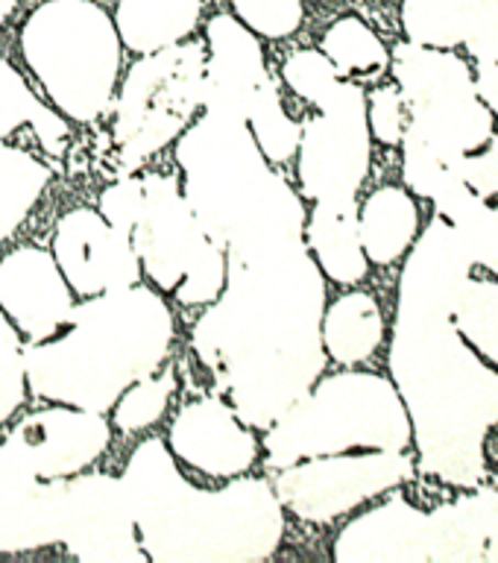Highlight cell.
<instances>
[{
    "instance_id": "5",
    "label": "cell",
    "mask_w": 498,
    "mask_h": 563,
    "mask_svg": "<svg viewBox=\"0 0 498 563\" xmlns=\"http://www.w3.org/2000/svg\"><path fill=\"white\" fill-rule=\"evenodd\" d=\"M185 200L226 255L306 244V209L285 176L267 167L244 118L206 112L176 144Z\"/></svg>"
},
{
    "instance_id": "37",
    "label": "cell",
    "mask_w": 498,
    "mask_h": 563,
    "mask_svg": "<svg viewBox=\"0 0 498 563\" xmlns=\"http://www.w3.org/2000/svg\"><path fill=\"white\" fill-rule=\"evenodd\" d=\"M141 202H144V185L139 176H126L109 185L100 197V214H103L114 229H121L123 235H130L135 220H139Z\"/></svg>"
},
{
    "instance_id": "29",
    "label": "cell",
    "mask_w": 498,
    "mask_h": 563,
    "mask_svg": "<svg viewBox=\"0 0 498 563\" xmlns=\"http://www.w3.org/2000/svg\"><path fill=\"white\" fill-rule=\"evenodd\" d=\"M320 51L332 59V65L337 68L341 77H352V74L373 77L378 70H385L387 62H390L381 38L361 18H341V21H334L325 30Z\"/></svg>"
},
{
    "instance_id": "15",
    "label": "cell",
    "mask_w": 498,
    "mask_h": 563,
    "mask_svg": "<svg viewBox=\"0 0 498 563\" xmlns=\"http://www.w3.org/2000/svg\"><path fill=\"white\" fill-rule=\"evenodd\" d=\"M53 258L79 297L130 288L141 279V262L130 235L91 209H74L59 220L53 235Z\"/></svg>"
},
{
    "instance_id": "39",
    "label": "cell",
    "mask_w": 498,
    "mask_h": 563,
    "mask_svg": "<svg viewBox=\"0 0 498 563\" xmlns=\"http://www.w3.org/2000/svg\"><path fill=\"white\" fill-rule=\"evenodd\" d=\"M466 47L482 62H498V0H475Z\"/></svg>"
},
{
    "instance_id": "41",
    "label": "cell",
    "mask_w": 498,
    "mask_h": 563,
    "mask_svg": "<svg viewBox=\"0 0 498 563\" xmlns=\"http://www.w3.org/2000/svg\"><path fill=\"white\" fill-rule=\"evenodd\" d=\"M475 88L487 109L498 114V62H482V74L475 79Z\"/></svg>"
},
{
    "instance_id": "30",
    "label": "cell",
    "mask_w": 498,
    "mask_h": 563,
    "mask_svg": "<svg viewBox=\"0 0 498 563\" xmlns=\"http://www.w3.org/2000/svg\"><path fill=\"white\" fill-rule=\"evenodd\" d=\"M246 123H250V132H253L255 144L264 153V158H270L276 165L288 162L299 150L302 126L288 118L285 106H281L279 88L270 77L264 79L258 95L253 97L250 112H246Z\"/></svg>"
},
{
    "instance_id": "21",
    "label": "cell",
    "mask_w": 498,
    "mask_h": 563,
    "mask_svg": "<svg viewBox=\"0 0 498 563\" xmlns=\"http://www.w3.org/2000/svg\"><path fill=\"white\" fill-rule=\"evenodd\" d=\"M306 244L329 279L355 285L367 276V253L358 235L355 200H317L306 229Z\"/></svg>"
},
{
    "instance_id": "33",
    "label": "cell",
    "mask_w": 498,
    "mask_h": 563,
    "mask_svg": "<svg viewBox=\"0 0 498 563\" xmlns=\"http://www.w3.org/2000/svg\"><path fill=\"white\" fill-rule=\"evenodd\" d=\"M26 396V367L21 334L0 311V422H7L21 408Z\"/></svg>"
},
{
    "instance_id": "23",
    "label": "cell",
    "mask_w": 498,
    "mask_h": 563,
    "mask_svg": "<svg viewBox=\"0 0 498 563\" xmlns=\"http://www.w3.org/2000/svg\"><path fill=\"white\" fill-rule=\"evenodd\" d=\"M417 229L420 211L402 188H378L369 194L358 214L361 246L373 264H394L417 241Z\"/></svg>"
},
{
    "instance_id": "14",
    "label": "cell",
    "mask_w": 498,
    "mask_h": 563,
    "mask_svg": "<svg viewBox=\"0 0 498 563\" xmlns=\"http://www.w3.org/2000/svg\"><path fill=\"white\" fill-rule=\"evenodd\" d=\"M109 440L112 431L103 413L59 402L24 417L3 446L38 478H68L95 464Z\"/></svg>"
},
{
    "instance_id": "16",
    "label": "cell",
    "mask_w": 498,
    "mask_h": 563,
    "mask_svg": "<svg viewBox=\"0 0 498 563\" xmlns=\"http://www.w3.org/2000/svg\"><path fill=\"white\" fill-rule=\"evenodd\" d=\"M0 311L30 343L47 341L68 323L74 290L51 253L21 246L0 262Z\"/></svg>"
},
{
    "instance_id": "38",
    "label": "cell",
    "mask_w": 498,
    "mask_h": 563,
    "mask_svg": "<svg viewBox=\"0 0 498 563\" xmlns=\"http://www.w3.org/2000/svg\"><path fill=\"white\" fill-rule=\"evenodd\" d=\"M457 176L484 202L498 206V141H493L487 150H475L457 158Z\"/></svg>"
},
{
    "instance_id": "9",
    "label": "cell",
    "mask_w": 498,
    "mask_h": 563,
    "mask_svg": "<svg viewBox=\"0 0 498 563\" xmlns=\"http://www.w3.org/2000/svg\"><path fill=\"white\" fill-rule=\"evenodd\" d=\"M394 74L405 109L411 112V123L405 126L408 135L446 162L487 147L493 112L478 97L475 79L457 53L413 42L399 44L394 51Z\"/></svg>"
},
{
    "instance_id": "3",
    "label": "cell",
    "mask_w": 498,
    "mask_h": 563,
    "mask_svg": "<svg viewBox=\"0 0 498 563\" xmlns=\"http://www.w3.org/2000/svg\"><path fill=\"white\" fill-rule=\"evenodd\" d=\"M121 482L147 561L255 563L276 552L285 531L270 482L237 478L223 490H200L158 438L132 452Z\"/></svg>"
},
{
    "instance_id": "7",
    "label": "cell",
    "mask_w": 498,
    "mask_h": 563,
    "mask_svg": "<svg viewBox=\"0 0 498 563\" xmlns=\"http://www.w3.org/2000/svg\"><path fill=\"white\" fill-rule=\"evenodd\" d=\"M26 65L62 114L91 123L112 106L121 35L91 0H47L21 30Z\"/></svg>"
},
{
    "instance_id": "22",
    "label": "cell",
    "mask_w": 498,
    "mask_h": 563,
    "mask_svg": "<svg viewBox=\"0 0 498 563\" xmlns=\"http://www.w3.org/2000/svg\"><path fill=\"white\" fill-rule=\"evenodd\" d=\"M206 0H121L118 35L135 53H156L193 33Z\"/></svg>"
},
{
    "instance_id": "12",
    "label": "cell",
    "mask_w": 498,
    "mask_h": 563,
    "mask_svg": "<svg viewBox=\"0 0 498 563\" xmlns=\"http://www.w3.org/2000/svg\"><path fill=\"white\" fill-rule=\"evenodd\" d=\"M413 464L405 452H367V455H320L281 466L276 496L294 517L306 522H332L361 501L390 490L411 478Z\"/></svg>"
},
{
    "instance_id": "1",
    "label": "cell",
    "mask_w": 498,
    "mask_h": 563,
    "mask_svg": "<svg viewBox=\"0 0 498 563\" xmlns=\"http://www.w3.org/2000/svg\"><path fill=\"white\" fill-rule=\"evenodd\" d=\"M325 282L308 244L237 258L193 325V350L246 426L270 429L325 367Z\"/></svg>"
},
{
    "instance_id": "35",
    "label": "cell",
    "mask_w": 498,
    "mask_h": 563,
    "mask_svg": "<svg viewBox=\"0 0 498 563\" xmlns=\"http://www.w3.org/2000/svg\"><path fill=\"white\" fill-rule=\"evenodd\" d=\"M237 21L264 38H285L302 24V0H232Z\"/></svg>"
},
{
    "instance_id": "11",
    "label": "cell",
    "mask_w": 498,
    "mask_h": 563,
    "mask_svg": "<svg viewBox=\"0 0 498 563\" xmlns=\"http://www.w3.org/2000/svg\"><path fill=\"white\" fill-rule=\"evenodd\" d=\"M320 114L299 135V183L314 200H355L369 167L367 97L358 86H337L317 100Z\"/></svg>"
},
{
    "instance_id": "26",
    "label": "cell",
    "mask_w": 498,
    "mask_h": 563,
    "mask_svg": "<svg viewBox=\"0 0 498 563\" xmlns=\"http://www.w3.org/2000/svg\"><path fill=\"white\" fill-rule=\"evenodd\" d=\"M24 123L33 126L42 147L51 150L53 156L65 153L68 123L30 91L24 77L7 59H0V139L12 135Z\"/></svg>"
},
{
    "instance_id": "25",
    "label": "cell",
    "mask_w": 498,
    "mask_h": 563,
    "mask_svg": "<svg viewBox=\"0 0 498 563\" xmlns=\"http://www.w3.org/2000/svg\"><path fill=\"white\" fill-rule=\"evenodd\" d=\"M438 206L440 214L464 238L473 262L490 267L498 276V206H490L469 191L461 176L446 185V191L438 197Z\"/></svg>"
},
{
    "instance_id": "10",
    "label": "cell",
    "mask_w": 498,
    "mask_h": 563,
    "mask_svg": "<svg viewBox=\"0 0 498 563\" xmlns=\"http://www.w3.org/2000/svg\"><path fill=\"white\" fill-rule=\"evenodd\" d=\"M202 86L206 51L200 44H170L144 53V59L132 65L114 118V144L121 150L123 170H135L188 130L202 106Z\"/></svg>"
},
{
    "instance_id": "2",
    "label": "cell",
    "mask_w": 498,
    "mask_h": 563,
    "mask_svg": "<svg viewBox=\"0 0 498 563\" xmlns=\"http://www.w3.org/2000/svg\"><path fill=\"white\" fill-rule=\"evenodd\" d=\"M443 302L399 299L390 369L425 473L452 484L482 478V440L498 422V376L464 343Z\"/></svg>"
},
{
    "instance_id": "36",
    "label": "cell",
    "mask_w": 498,
    "mask_h": 563,
    "mask_svg": "<svg viewBox=\"0 0 498 563\" xmlns=\"http://www.w3.org/2000/svg\"><path fill=\"white\" fill-rule=\"evenodd\" d=\"M367 123L369 132L381 144H402L408 121H405V97L399 86H385L373 91L367 103Z\"/></svg>"
},
{
    "instance_id": "6",
    "label": "cell",
    "mask_w": 498,
    "mask_h": 563,
    "mask_svg": "<svg viewBox=\"0 0 498 563\" xmlns=\"http://www.w3.org/2000/svg\"><path fill=\"white\" fill-rule=\"evenodd\" d=\"M408 443L411 417L399 390L373 373H341L323 378L273 422L264 452L267 466L281 470L346 449L405 452Z\"/></svg>"
},
{
    "instance_id": "40",
    "label": "cell",
    "mask_w": 498,
    "mask_h": 563,
    "mask_svg": "<svg viewBox=\"0 0 498 563\" xmlns=\"http://www.w3.org/2000/svg\"><path fill=\"white\" fill-rule=\"evenodd\" d=\"M478 531H482V561H498V490L473 496Z\"/></svg>"
},
{
    "instance_id": "31",
    "label": "cell",
    "mask_w": 498,
    "mask_h": 563,
    "mask_svg": "<svg viewBox=\"0 0 498 563\" xmlns=\"http://www.w3.org/2000/svg\"><path fill=\"white\" fill-rule=\"evenodd\" d=\"M457 332L482 350L484 358L498 364V285L496 282H466L452 308Z\"/></svg>"
},
{
    "instance_id": "8",
    "label": "cell",
    "mask_w": 498,
    "mask_h": 563,
    "mask_svg": "<svg viewBox=\"0 0 498 563\" xmlns=\"http://www.w3.org/2000/svg\"><path fill=\"white\" fill-rule=\"evenodd\" d=\"M144 202L130 232L132 250L150 282L174 290L182 306H206L226 285V253L191 211L174 176H141Z\"/></svg>"
},
{
    "instance_id": "42",
    "label": "cell",
    "mask_w": 498,
    "mask_h": 563,
    "mask_svg": "<svg viewBox=\"0 0 498 563\" xmlns=\"http://www.w3.org/2000/svg\"><path fill=\"white\" fill-rule=\"evenodd\" d=\"M18 0H0V24L7 21L9 15H12V9H15Z\"/></svg>"
},
{
    "instance_id": "32",
    "label": "cell",
    "mask_w": 498,
    "mask_h": 563,
    "mask_svg": "<svg viewBox=\"0 0 498 563\" xmlns=\"http://www.w3.org/2000/svg\"><path fill=\"white\" fill-rule=\"evenodd\" d=\"M176 378L174 373L167 369L156 378H139L132 382L121 396H118V408H114V422L123 434H132V431H141L153 426V422L165 413L170 396H174Z\"/></svg>"
},
{
    "instance_id": "28",
    "label": "cell",
    "mask_w": 498,
    "mask_h": 563,
    "mask_svg": "<svg viewBox=\"0 0 498 563\" xmlns=\"http://www.w3.org/2000/svg\"><path fill=\"white\" fill-rule=\"evenodd\" d=\"M475 0H405L402 24L413 44L422 47H457L473 26Z\"/></svg>"
},
{
    "instance_id": "27",
    "label": "cell",
    "mask_w": 498,
    "mask_h": 563,
    "mask_svg": "<svg viewBox=\"0 0 498 563\" xmlns=\"http://www.w3.org/2000/svg\"><path fill=\"white\" fill-rule=\"evenodd\" d=\"M47 183L51 167L44 162L26 150L0 144V241L24 223Z\"/></svg>"
},
{
    "instance_id": "18",
    "label": "cell",
    "mask_w": 498,
    "mask_h": 563,
    "mask_svg": "<svg viewBox=\"0 0 498 563\" xmlns=\"http://www.w3.org/2000/svg\"><path fill=\"white\" fill-rule=\"evenodd\" d=\"M264 79H267V65L253 30L232 15L211 18L206 86H202L206 112L246 121L250 103Z\"/></svg>"
},
{
    "instance_id": "17",
    "label": "cell",
    "mask_w": 498,
    "mask_h": 563,
    "mask_svg": "<svg viewBox=\"0 0 498 563\" xmlns=\"http://www.w3.org/2000/svg\"><path fill=\"white\" fill-rule=\"evenodd\" d=\"M170 452L214 478L246 473L258 457V440L226 399L185 405L170 426Z\"/></svg>"
},
{
    "instance_id": "4",
    "label": "cell",
    "mask_w": 498,
    "mask_h": 563,
    "mask_svg": "<svg viewBox=\"0 0 498 563\" xmlns=\"http://www.w3.org/2000/svg\"><path fill=\"white\" fill-rule=\"evenodd\" d=\"M174 341V317L158 294L141 285L97 294L59 332L24 350L26 385L51 402L109 411L118 396L153 376Z\"/></svg>"
},
{
    "instance_id": "24",
    "label": "cell",
    "mask_w": 498,
    "mask_h": 563,
    "mask_svg": "<svg viewBox=\"0 0 498 563\" xmlns=\"http://www.w3.org/2000/svg\"><path fill=\"white\" fill-rule=\"evenodd\" d=\"M323 346L341 364H361L378 350L385 338L381 308L364 290H352L323 311Z\"/></svg>"
},
{
    "instance_id": "34",
    "label": "cell",
    "mask_w": 498,
    "mask_h": 563,
    "mask_svg": "<svg viewBox=\"0 0 498 563\" xmlns=\"http://www.w3.org/2000/svg\"><path fill=\"white\" fill-rule=\"evenodd\" d=\"M281 74H285V82L290 86V91L308 100V103H317L320 97L329 95L341 79L337 68L323 51H297L285 62Z\"/></svg>"
},
{
    "instance_id": "13",
    "label": "cell",
    "mask_w": 498,
    "mask_h": 563,
    "mask_svg": "<svg viewBox=\"0 0 498 563\" xmlns=\"http://www.w3.org/2000/svg\"><path fill=\"white\" fill-rule=\"evenodd\" d=\"M59 543L86 563L147 561L123 482L106 473L62 478Z\"/></svg>"
},
{
    "instance_id": "19",
    "label": "cell",
    "mask_w": 498,
    "mask_h": 563,
    "mask_svg": "<svg viewBox=\"0 0 498 563\" xmlns=\"http://www.w3.org/2000/svg\"><path fill=\"white\" fill-rule=\"evenodd\" d=\"M62 478H38L0 446V552L59 543Z\"/></svg>"
},
{
    "instance_id": "20",
    "label": "cell",
    "mask_w": 498,
    "mask_h": 563,
    "mask_svg": "<svg viewBox=\"0 0 498 563\" xmlns=\"http://www.w3.org/2000/svg\"><path fill=\"white\" fill-rule=\"evenodd\" d=\"M334 558L341 563L429 561V514L394 496L343 528Z\"/></svg>"
}]
</instances>
